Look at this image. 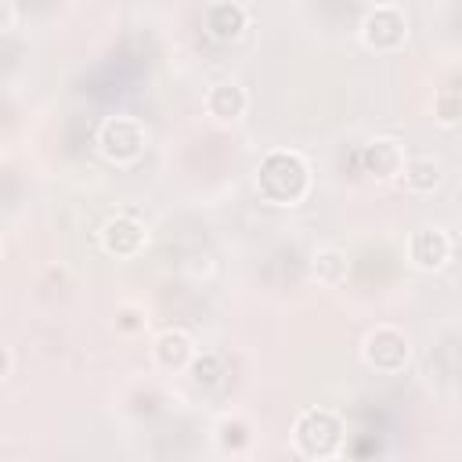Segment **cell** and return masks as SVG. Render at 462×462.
Wrapping results in <instances>:
<instances>
[{
  "instance_id": "9c48e42d",
  "label": "cell",
  "mask_w": 462,
  "mask_h": 462,
  "mask_svg": "<svg viewBox=\"0 0 462 462\" xmlns=\"http://www.w3.org/2000/svg\"><path fill=\"white\" fill-rule=\"evenodd\" d=\"M361 166L375 180H393L404 170V148L393 137H375L361 148Z\"/></svg>"
},
{
  "instance_id": "ba28073f",
  "label": "cell",
  "mask_w": 462,
  "mask_h": 462,
  "mask_svg": "<svg viewBox=\"0 0 462 462\" xmlns=\"http://www.w3.org/2000/svg\"><path fill=\"white\" fill-rule=\"evenodd\" d=\"M249 29V11L238 0H217L206 7V32L217 43H235Z\"/></svg>"
},
{
  "instance_id": "5bb4252c",
  "label": "cell",
  "mask_w": 462,
  "mask_h": 462,
  "mask_svg": "<svg viewBox=\"0 0 462 462\" xmlns=\"http://www.w3.org/2000/svg\"><path fill=\"white\" fill-rule=\"evenodd\" d=\"M249 440H253V430H249L245 419H224V422L217 426V448H220V451L238 455V451L249 448Z\"/></svg>"
},
{
  "instance_id": "4fadbf2b",
  "label": "cell",
  "mask_w": 462,
  "mask_h": 462,
  "mask_svg": "<svg viewBox=\"0 0 462 462\" xmlns=\"http://www.w3.org/2000/svg\"><path fill=\"white\" fill-rule=\"evenodd\" d=\"M310 274H314L318 285L336 289V285L346 282V274H350V260H346L343 249H318V253H314V263H310Z\"/></svg>"
},
{
  "instance_id": "e0dca14e",
  "label": "cell",
  "mask_w": 462,
  "mask_h": 462,
  "mask_svg": "<svg viewBox=\"0 0 462 462\" xmlns=\"http://www.w3.org/2000/svg\"><path fill=\"white\" fill-rule=\"evenodd\" d=\"M141 325H144V321H137V310H130V307H126V310L119 314V328H123V332H137Z\"/></svg>"
},
{
  "instance_id": "7c38bea8",
  "label": "cell",
  "mask_w": 462,
  "mask_h": 462,
  "mask_svg": "<svg viewBox=\"0 0 462 462\" xmlns=\"http://www.w3.org/2000/svg\"><path fill=\"white\" fill-rule=\"evenodd\" d=\"M401 184L408 191H415V195H430L440 184V162L433 155H411V159H404Z\"/></svg>"
},
{
  "instance_id": "3957f363",
  "label": "cell",
  "mask_w": 462,
  "mask_h": 462,
  "mask_svg": "<svg viewBox=\"0 0 462 462\" xmlns=\"http://www.w3.org/2000/svg\"><path fill=\"white\" fill-rule=\"evenodd\" d=\"M144 144H148V130L137 116H108L97 126V152L116 166L137 162L144 155Z\"/></svg>"
},
{
  "instance_id": "6da1fadb",
  "label": "cell",
  "mask_w": 462,
  "mask_h": 462,
  "mask_svg": "<svg viewBox=\"0 0 462 462\" xmlns=\"http://www.w3.org/2000/svg\"><path fill=\"white\" fill-rule=\"evenodd\" d=\"M256 191L271 206H300L310 195V162L296 148H271L256 162Z\"/></svg>"
},
{
  "instance_id": "ac0fdd59",
  "label": "cell",
  "mask_w": 462,
  "mask_h": 462,
  "mask_svg": "<svg viewBox=\"0 0 462 462\" xmlns=\"http://www.w3.org/2000/svg\"><path fill=\"white\" fill-rule=\"evenodd\" d=\"M11 365H14V357H11V350H4V379L11 375Z\"/></svg>"
},
{
  "instance_id": "9a60e30c",
  "label": "cell",
  "mask_w": 462,
  "mask_h": 462,
  "mask_svg": "<svg viewBox=\"0 0 462 462\" xmlns=\"http://www.w3.org/2000/svg\"><path fill=\"white\" fill-rule=\"evenodd\" d=\"M188 372H191V383L195 386H217L220 383V375H224V357L220 354H195L191 357V365H188Z\"/></svg>"
},
{
  "instance_id": "277c9868",
  "label": "cell",
  "mask_w": 462,
  "mask_h": 462,
  "mask_svg": "<svg viewBox=\"0 0 462 462\" xmlns=\"http://www.w3.org/2000/svg\"><path fill=\"white\" fill-rule=\"evenodd\" d=\"M361 357H365L368 368H375V372H383V375H397V372L408 365V357H411V343H408V336H404L401 328L379 325V328H372V332L365 336Z\"/></svg>"
},
{
  "instance_id": "5b68a950",
  "label": "cell",
  "mask_w": 462,
  "mask_h": 462,
  "mask_svg": "<svg viewBox=\"0 0 462 462\" xmlns=\"http://www.w3.org/2000/svg\"><path fill=\"white\" fill-rule=\"evenodd\" d=\"M361 40H365L368 51H379V54H390V51L404 47V40H408V18H404V11L390 7V4H375L361 18Z\"/></svg>"
},
{
  "instance_id": "52a82bcc",
  "label": "cell",
  "mask_w": 462,
  "mask_h": 462,
  "mask_svg": "<svg viewBox=\"0 0 462 462\" xmlns=\"http://www.w3.org/2000/svg\"><path fill=\"white\" fill-rule=\"evenodd\" d=\"M408 260L419 271H440L451 260V238L440 227H419L408 238Z\"/></svg>"
},
{
  "instance_id": "7a4b0ae2",
  "label": "cell",
  "mask_w": 462,
  "mask_h": 462,
  "mask_svg": "<svg viewBox=\"0 0 462 462\" xmlns=\"http://www.w3.org/2000/svg\"><path fill=\"white\" fill-rule=\"evenodd\" d=\"M292 444L303 458H332L343 448V419L332 408H307L292 422Z\"/></svg>"
},
{
  "instance_id": "8fae6325",
  "label": "cell",
  "mask_w": 462,
  "mask_h": 462,
  "mask_svg": "<svg viewBox=\"0 0 462 462\" xmlns=\"http://www.w3.org/2000/svg\"><path fill=\"white\" fill-rule=\"evenodd\" d=\"M191 357H195V343H191V336H188L184 328H166V332H159L155 343H152V361H155L159 368H166V372L188 368Z\"/></svg>"
},
{
  "instance_id": "30bf717a",
  "label": "cell",
  "mask_w": 462,
  "mask_h": 462,
  "mask_svg": "<svg viewBox=\"0 0 462 462\" xmlns=\"http://www.w3.org/2000/svg\"><path fill=\"white\" fill-rule=\"evenodd\" d=\"M245 108H249V94H245V87L235 83V79H220V83H213V87L206 90V112H209L217 123H235V119L245 116Z\"/></svg>"
},
{
  "instance_id": "d6986e66",
  "label": "cell",
  "mask_w": 462,
  "mask_h": 462,
  "mask_svg": "<svg viewBox=\"0 0 462 462\" xmlns=\"http://www.w3.org/2000/svg\"><path fill=\"white\" fill-rule=\"evenodd\" d=\"M357 4H375V0H357Z\"/></svg>"
},
{
  "instance_id": "8992f818",
  "label": "cell",
  "mask_w": 462,
  "mask_h": 462,
  "mask_svg": "<svg viewBox=\"0 0 462 462\" xmlns=\"http://www.w3.org/2000/svg\"><path fill=\"white\" fill-rule=\"evenodd\" d=\"M97 242H101V249H105L108 256H116V260H134V256H141L144 245H148V227H144L137 217H130V213H116V217H108V220L101 224Z\"/></svg>"
},
{
  "instance_id": "2e32d148",
  "label": "cell",
  "mask_w": 462,
  "mask_h": 462,
  "mask_svg": "<svg viewBox=\"0 0 462 462\" xmlns=\"http://www.w3.org/2000/svg\"><path fill=\"white\" fill-rule=\"evenodd\" d=\"M433 119H437L440 126L462 123V90H455V87L437 90V94H433Z\"/></svg>"
}]
</instances>
